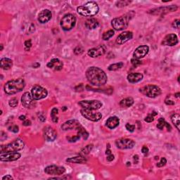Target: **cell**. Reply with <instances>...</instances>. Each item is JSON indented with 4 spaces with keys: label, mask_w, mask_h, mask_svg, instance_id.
I'll return each instance as SVG.
<instances>
[{
    "label": "cell",
    "mask_w": 180,
    "mask_h": 180,
    "mask_svg": "<svg viewBox=\"0 0 180 180\" xmlns=\"http://www.w3.org/2000/svg\"><path fill=\"white\" fill-rule=\"evenodd\" d=\"M86 77L90 84L96 87H101L107 82L108 77L102 69L98 67H90L86 71Z\"/></svg>",
    "instance_id": "cell-1"
},
{
    "label": "cell",
    "mask_w": 180,
    "mask_h": 180,
    "mask_svg": "<svg viewBox=\"0 0 180 180\" xmlns=\"http://www.w3.org/2000/svg\"><path fill=\"white\" fill-rule=\"evenodd\" d=\"M25 87V80L23 78L12 80L7 82L4 85V92L9 95H12L21 92Z\"/></svg>",
    "instance_id": "cell-2"
},
{
    "label": "cell",
    "mask_w": 180,
    "mask_h": 180,
    "mask_svg": "<svg viewBox=\"0 0 180 180\" xmlns=\"http://www.w3.org/2000/svg\"><path fill=\"white\" fill-rule=\"evenodd\" d=\"M134 16H135V12L131 11L126 14L121 16L113 18L111 21L112 27L115 31H118L126 29L129 25V22L133 18Z\"/></svg>",
    "instance_id": "cell-3"
},
{
    "label": "cell",
    "mask_w": 180,
    "mask_h": 180,
    "mask_svg": "<svg viewBox=\"0 0 180 180\" xmlns=\"http://www.w3.org/2000/svg\"><path fill=\"white\" fill-rule=\"evenodd\" d=\"M99 7L97 3L94 2H88L82 6L77 8V11L80 15L85 17H92L97 14Z\"/></svg>",
    "instance_id": "cell-4"
},
{
    "label": "cell",
    "mask_w": 180,
    "mask_h": 180,
    "mask_svg": "<svg viewBox=\"0 0 180 180\" xmlns=\"http://www.w3.org/2000/svg\"><path fill=\"white\" fill-rule=\"evenodd\" d=\"M25 143L21 139H17L13 142L4 146H1V153H9V152H17L23 149Z\"/></svg>",
    "instance_id": "cell-5"
},
{
    "label": "cell",
    "mask_w": 180,
    "mask_h": 180,
    "mask_svg": "<svg viewBox=\"0 0 180 180\" xmlns=\"http://www.w3.org/2000/svg\"><path fill=\"white\" fill-rule=\"evenodd\" d=\"M140 92L144 95L148 96L149 98H155L161 94L160 88L156 85H148L143 87L140 89Z\"/></svg>",
    "instance_id": "cell-6"
},
{
    "label": "cell",
    "mask_w": 180,
    "mask_h": 180,
    "mask_svg": "<svg viewBox=\"0 0 180 180\" xmlns=\"http://www.w3.org/2000/svg\"><path fill=\"white\" fill-rule=\"evenodd\" d=\"M76 23V18L73 14L71 13H68L64 16L61 20V27L63 31H68L72 30L75 27Z\"/></svg>",
    "instance_id": "cell-7"
},
{
    "label": "cell",
    "mask_w": 180,
    "mask_h": 180,
    "mask_svg": "<svg viewBox=\"0 0 180 180\" xmlns=\"http://www.w3.org/2000/svg\"><path fill=\"white\" fill-rule=\"evenodd\" d=\"M80 113H81L83 117H85L86 119L92 122H98L102 118V114L100 112L96 111V110H89L82 108L80 110Z\"/></svg>",
    "instance_id": "cell-8"
},
{
    "label": "cell",
    "mask_w": 180,
    "mask_h": 180,
    "mask_svg": "<svg viewBox=\"0 0 180 180\" xmlns=\"http://www.w3.org/2000/svg\"><path fill=\"white\" fill-rule=\"evenodd\" d=\"M31 94L34 100H40L47 96L48 92L40 85H36L31 89Z\"/></svg>",
    "instance_id": "cell-9"
},
{
    "label": "cell",
    "mask_w": 180,
    "mask_h": 180,
    "mask_svg": "<svg viewBox=\"0 0 180 180\" xmlns=\"http://www.w3.org/2000/svg\"><path fill=\"white\" fill-rule=\"evenodd\" d=\"M80 106L85 109L89 110H99L102 107L103 103L100 101L98 100H91V101H81L78 103Z\"/></svg>",
    "instance_id": "cell-10"
},
{
    "label": "cell",
    "mask_w": 180,
    "mask_h": 180,
    "mask_svg": "<svg viewBox=\"0 0 180 180\" xmlns=\"http://www.w3.org/2000/svg\"><path fill=\"white\" fill-rule=\"evenodd\" d=\"M115 145L120 149H130L135 146V142L132 139L123 138L115 141Z\"/></svg>",
    "instance_id": "cell-11"
},
{
    "label": "cell",
    "mask_w": 180,
    "mask_h": 180,
    "mask_svg": "<svg viewBox=\"0 0 180 180\" xmlns=\"http://www.w3.org/2000/svg\"><path fill=\"white\" fill-rule=\"evenodd\" d=\"M65 167H62V166L50 165L45 169V172L46 174L49 175H56V176H59V175H63V173H65Z\"/></svg>",
    "instance_id": "cell-12"
},
{
    "label": "cell",
    "mask_w": 180,
    "mask_h": 180,
    "mask_svg": "<svg viewBox=\"0 0 180 180\" xmlns=\"http://www.w3.org/2000/svg\"><path fill=\"white\" fill-rule=\"evenodd\" d=\"M34 99H33L32 94H30L29 92H25L21 97L22 104L26 108H34L36 106V103L34 102Z\"/></svg>",
    "instance_id": "cell-13"
},
{
    "label": "cell",
    "mask_w": 180,
    "mask_h": 180,
    "mask_svg": "<svg viewBox=\"0 0 180 180\" xmlns=\"http://www.w3.org/2000/svg\"><path fill=\"white\" fill-rule=\"evenodd\" d=\"M20 157L21 155L18 152H9L0 154V160L3 162H11L18 160Z\"/></svg>",
    "instance_id": "cell-14"
},
{
    "label": "cell",
    "mask_w": 180,
    "mask_h": 180,
    "mask_svg": "<svg viewBox=\"0 0 180 180\" xmlns=\"http://www.w3.org/2000/svg\"><path fill=\"white\" fill-rule=\"evenodd\" d=\"M81 126V124L77 120H70L64 123L61 125V129L64 131L70 130H77Z\"/></svg>",
    "instance_id": "cell-15"
},
{
    "label": "cell",
    "mask_w": 180,
    "mask_h": 180,
    "mask_svg": "<svg viewBox=\"0 0 180 180\" xmlns=\"http://www.w3.org/2000/svg\"><path fill=\"white\" fill-rule=\"evenodd\" d=\"M178 38L176 34L174 33H170L166 35L162 41V45L165 46H169V47H173L178 44Z\"/></svg>",
    "instance_id": "cell-16"
},
{
    "label": "cell",
    "mask_w": 180,
    "mask_h": 180,
    "mask_svg": "<svg viewBox=\"0 0 180 180\" xmlns=\"http://www.w3.org/2000/svg\"><path fill=\"white\" fill-rule=\"evenodd\" d=\"M106 52V47L105 45H100L96 48H93L88 51L87 54L92 58H96L103 56Z\"/></svg>",
    "instance_id": "cell-17"
},
{
    "label": "cell",
    "mask_w": 180,
    "mask_h": 180,
    "mask_svg": "<svg viewBox=\"0 0 180 180\" xmlns=\"http://www.w3.org/2000/svg\"><path fill=\"white\" fill-rule=\"evenodd\" d=\"M44 137L47 142H54L57 137V133L52 127H46L44 129Z\"/></svg>",
    "instance_id": "cell-18"
},
{
    "label": "cell",
    "mask_w": 180,
    "mask_h": 180,
    "mask_svg": "<svg viewBox=\"0 0 180 180\" xmlns=\"http://www.w3.org/2000/svg\"><path fill=\"white\" fill-rule=\"evenodd\" d=\"M149 51V47L147 45H141L138 47L134 52L133 56L135 59H140L146 56Z\"/></svg>",
    "instance_id": "cell-19"
},
{
    "label": "cell",
    "mask_w": 180,
    "mask_h": 180,
    "mask_svg": "<svg viewBox=\"0 0 180 180\" xmlns=\"http://www.w3.org/2000/svg\"><path fill=\"white\" fill-rule=\"evenodd\" d=\"M177 6L176 5H171L169 6H165V7H160L158 9H154L151 10V12H149L154 15L158 14H164V13H167L168 12H173V11H176L177 10Z\"/></svg>",
    "instance_id": "cell-20"
},
{
    "label": "cell",
    "mask_w": 180,
    "mask_h": 180,
    "mask_svg": "<svg viewBox=\"0 0 180 180\" xmlns=\"http://www.w3.org/2000/svg\"><path fill=\"white\" fill-rule=\"evenodd\" d=\"M52 17V13L49 9H44L41 11L38 15V21L41 23H46L49 21Z\"/></svg>",
    "instance_id": "cell-21"
},
{
    "label": "cell",
    "mask_w": 180,
    "mask_h": 180,
    "mask_svg": "<svg viewBox=\"0 0 180 180\" xmlns=\"http://www.w3.org/2000/svg\"><path fill=\"white\" fill-rule=\"evenodd\" d=\"M133 38V33L130 31H125L120 34L116 39V42L118 45H123L127 41L131 40Z\"/></svg>",
    "instance_id": "cell-22"
},
{
    "label": "cell",
    "mask_w": 180,
    "mask_h": 180,
    "mask_svg": "<svg viewBox=\"0 0 180 180\" xmlns=\"http://www.w3.org/2000/svg\"><path fill=\"white\" fill-rule=\"evenodd\" d=\"M47 66L49 68L53 69L54 70H61L63 68V63L59 59H53L47 63Z\"/></svg>",
    "instance_id": "cell-23"
},
{
    "label": "cell",
    "mask_w": 180,
    "mask_h": 180,
    "mask_svg": "<svg viewBox=\"0 0 180 180\" xmlns=\"http://www.w3.org/2000/svg\"><path fill=\"white\" fill-rule=\"evenodd\" d=\"M143 77H144L143 74L140 73H133L129 74L127 79L130 83H137L140 82L143 79Z\"/></svg>",
    "instance_id": "cell-24"
},
{
    "label": "cell",
    "mask_w": 180,
    "mask_h": 180,
    "mask_svg": "<svg viewBox=\"0 0 180 180\" xmlns=\"http://www.w3.org/2000/svg\"><path fill=\"white\" fill-rule=\"evenodd\" d=\"M120 124V120L117 116H111L107 120L106 126L109 129H115Z\"/></svg>",
    "instance_id": "cell-25"
},
{
    "label": "cell",
    "mask_w": 180,
    "mask_h": 180,
    "mask_svg": "<svg viewBox=\"0 0 180 180\" xmlns=\"http://www.w3.org/2000/svg\"><path fill=\"white\" fill-rule=\"evenodd\" d=\"M0 64H1L2 69L7 70L12 68L13 61L10 59H8V58H3L1 59Z\"/></svg>",
    "instance_id": "cell-26"
},
{
    "label": "cell",
    "mask_w": 180,
    "mask_h": 180,
    "mask_svg": "<svg viewBox=\"0 0 180 180\" xmlns=\"http://www.w3.org/2000/svg\"><path fill=\"white\" fill-rule=\"evenodd\" d=\"M66 162L70 163H85L87 162V159L85 156L82 155H79L78 156L72 157V158H69L66 159Z\"/></svg>",
    "instance_id": "cell-27"
},
{
    "label": "cell",
    "mask_w": 180,
    "mask_h": 180,
    "mask_svg": "<svg viewBox=\"0 0 180 180\" xmlns=\"http://www.w3.org/2000/svg\"><path fill=\"white\" fill-rule=\"evenodd\" d=\"M99 25V23L98 20H96V18H89L85 22V26L89 30L96 29V27H98Z\"/></svg>",
    "instance_id": "cell-28"
},
{
    "label": "cell",
    "mask_w": 180,
    "mask_h": 180,
    "mask_svg": "<svg viewBox=\"0 0 180 180\" xmlns=\"http://www.w3.org/2000/svg\"><path fill=\"white\" fill-rule=\"evenodd\" d=\"M165 127L167 128L168 131L171 130L172 128L171 126H170V124H168L167 122L165 121V119L163 118V117H160V118L158 119V124H157V128H158V129H159V130H163Z\"/></svg>",
    "instance_id": "cell-29"
},
{
    "label": "cell",
    "mask_w": 180,
    "mask_h": 180,
    "mask_svg": "<svg viewBox=\"0 0 180 180\" xmlns=\"http://www.w3.org/2000/svg\"><path fill=\"white\" fill-rule=\"evenodd\" d=\"M134 103V99L131 97H128L121 100L120 102V106L123 108H129Z\"/></svg>",
    "instance_id": "cell-30"
},
{
    "label": "cell",
    "mask_w": 180,
    "mask_h": 180,
    "mask_svg": "<svg viewBox=\"0 0 180 180\" xmlns=\"http://www.w3.org/2000/svg\"><path fill=\"white\" fill-rule=\"evenodd\" d=\"M171 121L172 123L174 124V125L175 126L178 131H179V125H180V116L179 114L175 113L174 115H172L171 116Z\"/></svg>",
    "instance_id": "cell-31"
},
{
    "label": "cell",
    "mask_w": 180,
    "mask_h": 180,
    "mask_svg": "<svg viewBox=\"0 0 180 180\" xmlns=\"http://www.w3.org/2000/svg\"><path fill=\"white\" fill-rule=\"evenodd\" d=\"M93 149V144H89L87 145L86 146H85L83 149H81V151L80 152V155H82L83 156H85L91 152V151Z\"/></svg>",
    "instance_id": "cell-32"
},
{
    "label": "cell",
    "mask_w": 180,
    "mask_h": 180,
    "mask_svg": "<svg viewBox=\"0 0 180 180\" xmlns=\"http://www.w3.org/2000/svg\"><path fill=\"white\" fill-rule=\"evenodd\" d=\"M59 110L56 108H54L51 111V117H52V121L54 123H57L59 122Z\"/></svg>",
    "instance_id": "cell-33"
},
{
    "label": "cell",
    "mask_w": 180,
    "mask_h": 180,
    "mask_svg": "<svg viewBox=\"0 0 180 180\" xmlns=\"http://www.w3.org/2000/svg\"><path fill=\"white\" fill-rule=\"evenodd\" d=\"M77 131L78 135H80V137H82L84 139H87V138L89 137V133L87 132V130L82 125L77 129Z\"/></svg>",
    "instance_id": "cell-34"
},
{
    "label": "cell",
    "mask_w": 180,
    "mask_h": 180,
    "mask_svg": "<svg viewBox=\"0 0 180 180\" xmlns=\"http://www.w3.org/2000/svg\"><path fill=\"white\" fill-rule=\"evenodd\" d=\"M123 66L124 64L123 62H118V63H113V64H111V65H110L109 66H108V70L110 71H115L123 68Z\"/></svg>",
    "instance_id": "cell-35"
},
{
    "label": "cell",
    "mask_w": 180,
    "mask_h": 180,
    "mask_svg": "<svg viewBox=\"0 0 180 180\" xmlns=\"http://www.w3.org/2000/svg\"><path fill=\"white\" fill-rule=\"evenodd\" d=\"M106 155L107 156V160L108 162H111L114 160V156L111 153V150H110V144H108L106 146Z\"/></svg>",
    "instance_id": "cell-36"
},
{
    "label": "cell",
    "mask_w": 180,
    "mask_h": 180,
    "mask_svg": "<svg viewBox=\"0 0 180 180\" xmlns=\"http://www.w3.org/2000/svg\"><path fill=\"white\" fill-rule=\"evenodd\" d=\"M115 32L113 30H109L107 32H105L102 35V39L103 40H108L110 38H111L114 35Z\"/></svg>",
    "instance_id": "cell-37"
},
{
    "label": "cell",
    "mask_w": 180,
    "mask_h": 180,
    "mask_svg": "<svg viewBox=\"0 0 180 180\" xmlns=\"http://www.w3.org/2000/svg\"><path fill=\"white\" fill-rule=\"evenodd\" d=\"M156 115H157L156 112L155 111L152 112L151 114H149L147 117H146V118L144 119V121L147 122V123H152V122L154 121V116Z\"/></svg>",
    "instance_id": "cell-38"
},
{
    "label": "cell",
    "mask_w": 180,
    "mask_h": 180,
    "mask_svg": "<svg viewBox=\"0 0 180 180\" xmlns=\"http://www.w3.org/2000/svg\"><path fill=\"white\" fill-rule=\"evenodd\" d=\"M80 135H79L77 134V135H75V136H72V137H67L66 139H68V141L69 142H77V141L79 140L80 139Z\"/></svg>",
    "instance_id": "cell-39"
},
{
    "label": "cell",
    "mask_w": 180,
    "mask_h": 180,
    "mask_svg": "<svg viewBox=\"0 0 180 180\" xmlns=\"http://www.w3.org/2000/svg\"><path fill=\"white\" fill-rule=\"evenodd\" d=\"M130 3L131 2L130 1H119L116 2V6L117 7H124V6H128Z\"/></svg>",
    "instance_id": "cell-40"
},
{
    "label": "cell",
    "mask_w": 180,
    "mask_h": 180,
    "mask_svg": "<svg viewBox=\"0 0 180 180\" xmlns=\"http://www.w3.org/2000/svg\"><path fill=\"white\" fill-rule=\"evenodd\" d=\"M131 64H132V66L135 67V68H137V66H140L141 64L142 63V61H140L139 59H135V58H134V59L131 60Z\"/></svg>",
    "instance_id": "cell-41"
},
{
    "label": "cell",
    "mask_w": 180,
    "mask_h": 180,
    "mask_svg": "<svg viewBox=\"0 0 180 180\" xmlns=\"http://www.w3.org/2000/svg\"><path fill=\"white\" fill-rule=\"evenodd\" d=\"M18 99L16 98H12L10 101H9V106L12 108L16 107L18 106Z\"/></svg>",
    "instance_id": "cell-42"
},
{
    "label": "cell",
    "mask_w": 180,
    "mask_h": 180,
    "mask_svg": "<svg viewBox=\"0 0 180 180\" xmlns=\"http://www.w3.org/2000/svg\"><path fill=\"white\" fill-rule=\"evenodd\" d=\"M24 45H25V50L29 51L30 49H31V48L32 47L31 40H28L25 41V43H24Z\"/></svg>",
    "instance_id": "cell-43"
},
{
    "label": "cell",
    "mask_w": 180,
    "mask_h": 180,
    "mask_svg": "<svg viewBox=\"0 0 180 180\" xmlns=\"http://www.w3.org/2000/svg\"><path fill=\"white\" fill-rule=\"evenodd\" d=\"M84 52V49L82 47H77L74 49V53L76 55H80Z\"/></svg>",
    "instance_id": "cell-44"
},
{
    "label": "cell",
    "mask_w": 180,
    "mask_h": 180,
    "mask_svg": "<svg viewBox=\"0 0 180 180\" xmlns=\"http://www.w3.org/2000/svg\"><path fill=\"white\" fill-rule=\"evenodd\" d=\"M166 163H167V160H166L165 158H161L160 161L159 163H157V167H162L163 166H165L166 165Z\"/></svg>",
    "instance_id": "cell-45"
},
{
    "label": "cell",
    "mask_w": 180,
    "mask_h": 180,
    "mask_svg": "<svg viewBox=\"0 0 180 180\" xmlns=\"http://www.w3.org/2000/svg\"><path fill=\"white\" fill-rule=\"evenodd\" d=\"M125 128L127 130H128L129 131H130V132H133L135 130V125H133V124H130L129 123L126 124Z\"/></svg>",
    "instance_id": "cell-46"
},
{
    "label": "cell",
    "mask_w": 180,
    "mask_h": 180,
    "mask_svg": "<svg viewBox=\"0 0 180 180\" xmlns=\"http://www.w3.org/2000/svg\"><path fill=\"white\" fill-rule=\"evenodd\" d=\"M9 130L13 131V132L14 133H17L18 130H19V128H18V125H16V124H14V125H11L9 128Z\"/></svg>",
    "instance_id": "cell-47"
},
{
    "label": "cell",
    "mask_w": 180,
    "mask_h": 180,
    "mask_svg": "<svg viewBox=\"0 0 180 180\" xmlns=\"http://www.w3.org/2000/svg\"><path fill=\"white\" fill-rule=\"evenodd\" d=\"M179 26H180V20L179 19L175 20L174 22L172 23V27H174V28L178 29L179 28Z\"/></svg>",
    "instance_id": "cell-48"
},
{
    "label": "cell",
    "mask_w": 180,
    "mask_h": 180,
    "mask_svg": "<svg viewBox=\"0 0 180 180\" xmlns=\"http://www.w3.org/2000/svg\"><path fill=\"white\" fill-rule=\"evenodd\" d=\"M149 148H148L147 146H144L142 147V153L144 154V155L145 156L148 155V153H149Z\"/></svg>",
    "instance_id": "cell-49"
},
{
    "label": "cell",
    "mask_w": 180,
    "mask_h": 180,
    "mask_svg": "<svg viewBox=\"0 0 180 180\" xmlns=\"http://www.w3.org/2000/svg\"><path fill=\"white\" fill-rule=\"evenodd\" d=\"M165 103L167 105H175V101H173L172 100H170V99H165Z\"/></svg>",
    "instance_id": "cell-50"
},
{
    "label": "cell",
    "mask_w": 180,
    "mask_h": 180,
    "mask_svg": "<svg viewBox=\"0 0 180 180\" xmlns=\"http://www.w3.org/2000/svg\"><path fill=\"white\" fill-rule=\"evenodd\" d=\"M39 119H40L41 122H45L46 121V117L42 113H40V115H39Z\"/></svg>",
    "instance_id": "cell-51"
},
{
    "label": "cell",
    "mask_w": 180,
    "mask_h": 180,
    "mask_svg": "<svg viewBox=\"0 0 180 180\" xmlns=\"http://www.w3.org/2000/svg\"><path fill=\"white\" fill-rule=\"evenodd\" d=\"M24 126H30L31 125V121H28V120H27V121H25L23 122V123Z\"/></svg>",
    "instance_id": "cell-52"
},
{
    "label": "cell",
    "mask_w": 180,
    "mask_h": 180,
    "mask_svg": "<svg viewBox=\"0 0 180 180\" xmlns=\"http://www.w3.org/2000/svg\"><path fill=\"white\" fill-rule=\"evenodd\" d=\"M4 179H13V177L11 175H6V176L2 177V180Z\"/></svg>",
    "instance_id": "cell-53"
},
{
    "label": "cell",
    "mask_w": 180,
    "mask_h": 180,
    "mask_svg": "<svg viewBox=\"0 0 180 180\" xmlns=\"http://www.w3.org/2000/svg\"><path fill=\"white\" fill-rule=\"evenodd\" d=\"M40 66V64L39 63H34L33 65V67L34 68H39V67Z\"/></svg>",
    "instance_id": "cell-54"
},
{
    "label": "cell",
    "mask_w": 180,
    "mask_h": 180,
    "mask_svg": "<svg viewBox=\"0 0 180 180\" xmlns=\"http://www.w3.org/2000/svg\"><path fill=\"white\" fill-rule=\"evenodd\" d=\"M25 117H25V115H20V116L19 117V119L20 120V121H25Z\"/></svg>",
    "instance_id": "cell-55"
},
{
    "label": "cell",
    "mask_w": 180,
    "mask_h": 180,
    "mask_svg": "<svg viewBox=\"0 0 180 180\" xmlns=\"http://www.w3.org/2000/svg\"><path fill=\"white\" fill-rule=\"evenodd\" d=\"M175 97L178 98L179 96V92H178V93H177V94H175Z\"/></svg>",
    "instance_id": "cell-56"
},
{
    "label": "cell",
    "mask_w": 180,
    "mask_h": 180,
    "mask_svg": "<svg viewBox=\"0 0 180 180\" xmlns=\"http://www.w3.org/2000/svg\"><path fill=\"white\" fill-rule=\"evenodd\" d=\"M3 50V45H1V51Z\"/></svg>",
    "instance_id": "cell-57"
},
{
    "label": "cell",
    "mask_w": 180,
    "mask_h": 180,
    "mask_svg": "<svg viewBox=\"0 0 180 180\" xmlns=\"http://www.w3.org/2000/svg\"><path fill=\"white\" fill-rule=\"evenodd\" d=\"M66 108H66V106H64V108H63V110H65L66 109Z\"/></svg>",
    "instance_id": "cell-58"
}]
</instances>
